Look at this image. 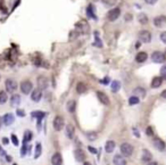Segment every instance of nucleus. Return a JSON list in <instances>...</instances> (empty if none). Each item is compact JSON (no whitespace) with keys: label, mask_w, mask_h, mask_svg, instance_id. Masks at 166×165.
Wrapping results in <instances>:
<instances>
[{"label":"nucleus","mask_w":166,"mask_h":165,"mask_svg":"<svg viewBox=\"0 0 166 165\" xmlns=\"http://www.w3.org/2000/svg\"><path fill=\"white\" fill-rule=\"evenodd\" d=\"M32 89H33V84H32L31 81L26 80V81H23V82L21 83V90H22L23 94L29 95V94L32 91Z\"/></svg>","instance_id":"nucleus-2"},{"label":"nucleus","mask_w":166,"mask_h":165,"mask_svg":"<svg viewBox=\"0 0 166 165\" xmlns=\"http://www.w3.org/2000/svg\"><path fill=\"white\" fill-rule=\"evenodd\" d=\"M161 76L163 80H166V66H163L161 68Z\"/></svg>","instance_id":"nucleus-36"},{"label":"nucleus","mask_w":166,"mask_h":165,"mask_svg":"<svg viewBox=\"0 0 166 165\" xmlns=\"http://www.w3.org/2000/svg\"><path fill=\"white\" fill-rule=\"evenodd\" d=\"M31 139H32V132L31 131H25V133H24V140H23V142L26 145V142L28 141H31Z\"/></svg>","instance_id":"nucleus-28"},{"label":"nucleus","mask_w":166,"mask_h":165,"mask_svg":"<svg viewBox=\"0 0 166 165\" xmlns=\"http://www.w3.org/2000/svg\"><path fill=\"white\" fill-rule=\"evenodd\" d=\"M148 165H158V164H157L156 162H150V163H149Z\"/></svg>","instance_id":"nucleus-47"},{"label":"nucleus","mask_w":166,"mask_h":165,"mask_svg":"<svg viewBox=\"0 0 166 165\" xmlns=\"http://www.w3.org/2000/svg\"><path fill=\"white\" fill-rule=\"evenodd\" d=\"M87 138H88L89 140L93 141V140H96V139L98 138V134H97L96 132H89V133H87Z\"/></svg>","instance_id":"nucleus-32"},{"label":"nucleus","mask_w":166,"mask_h":165,"mask_svg":"<svg viewBox=\"0 0 166 165\" xmlns=\"http://www.w3.org/2000/svg\"><path fill=\"white\" fill-rule=\"evenodd\" d=\"M7 99H8V96H7L6 91H0V104L1 105L5 104L7 101Z\"/></svg>","instance_id":"nucleus-29"},{"label":"nucleus","mask_w":166,"mask_h":165,"mask_svg":"<svg viewBox=\"0 0 166 165\" xmlns=\"http://www.w3.org/2000/svg\"><path fill=\"white\" fill-rule=\"evenodd\" d=\"M5 86H6V90H7L8 92H14V91L17 89V82H16L15 80H13V79L6 80Z\"/></svg>","instance_id":"nucleus-4"},{"label":"nucleus","mask_w":166,"mask_h":165,"mask_svg":"<svg viewBox=\"0 0 166 165\" xmlns=\"http://www.w3.org/2000/svg\"><path fill=\"white\" fill-rule=\"evenodd\" d=\"M11 142L15 145V146H18V139L15 134H11Z\"/></svg>","instance_id":"nucleus-37"},{"label":"nucleus","mask_w":166,"mask_h":165,"mask_svg":"<svg viewBox=\"0 0 166 165\" xmlns=\"http://www.w3.org/2000/svg\"><path fill=\"white\" fill-rule=\"evenodd\" d=\"M120 15H121V9H120V8H113V9H110V10L108 11L107 17H108L109 21L114 22V21H116V20L120 17Z\"/></svg>","instance_id":"nucleus-3"},{"label":"nucleus","mask_w":166,"mask_h":165,"mask_svg":"<svg viewBox=\"0 0 166 165\" xmlns=\"http://www.w3.org/2000/svg\"><path fill=\"white\" fill-rule=\"evenodd\" d=\"M165 54H166V50H165Z\"/></svg>","instance_id":"nucleus-51"},{"label":"nucleus","mask_w":166,"mask_h":165,"mask_svg":"<svg viewBox=\"0 0 166 165\" xmlns=\"http://www.w3.org/2000/svg\"><path fill=\"white\" fill-rule=\"evenodd\" d=\"M154 25L156 28H163L166 25V16L164 15H159L157 17L154 18Z\"/></svg>","instance_id":"nucleus-7"},{"label":"nucleus","mask_w":166,"mask_h":165,"mask_svg":"<svg viewBox=\"0 0 166 165\" xmlns=\"http://www.w3.org/2000/svg\"><path fill=\"white\" fill-rule=\"evenodd\" d=\"M154 146L156 147V149H158L159 152H163V150H165V142L162 140V139H159V138H156L155 140H154Z\"/></svg>","instance_id":"nucleus-11"},{"label":"nucleus","mask_w":166,"mask_h":165,"mask_svg":"<svg viewBox=\"0 0 166 165\" xmlns=\"http://www.w3.org/2000/svg\"><path fill=\"white\" fill-rule=\"evenodd\" d=\"M26 149H28V148H26V145L24 143V145H23V147H22V152H21L22 156H24V155L26 154Z\"/></svg>","instance_id":"nucleus-40"},{"label":"nucleus","mask_w":166,"mask_h":165,"mask_svg":"<svg viewBox=\"0 0 166 165\" xmlns=\"http://www.w3.org/2000/svg\"><path fill=\"white\" fill-rule=\"evenodd\" d=\"M10 102H11V105H14V106L18 105V104L21 102V97H19V95H13L11 98H10Z\"/></svg>","instance_id":"nucleus-27"},{"label":"nucleus","mask_w":166,"mask_h":165,"mask_svg":"<svg viewBox=\"0 0 166 165\" xmlns=\"http://www.w3.org/2000/svg\"><path fill=\"white\" fill-rule=\"evenodd\" d=\"M162 83H163V79L161 76H156L151 81V88H154V89L155 88H159L162 86Z\"/></svg>","instance_id":"nucleus-19"},{"label":"nucleus","mask_w":166,"mask_h":165,"mask_svg":"<svg viewBox=\"0 0 166 165\" xmlns=\"http://www.w3.org/2000/svg\"><path fill=\"white\" fill-rule=\"evenodd\" d=\"M110 88H112V91L113 92H117L120 89H121V83L118 81H113L112 84H110Z\"/></svg>","instance_id":"nucleus-25"},{"label":"nucleus","mask_w":166,"mask_h":165,"mask_svg":"<svg viewBox=\"0 0 166 165\" xmlns=\"http://www.w3.org/2000/svg\"><path fill=\"white\" fill-rule=\"evenodd\" d=\"M51 164L52 165H63V158L59 153H55L51 157Z\"/></svg>","instance_id":"nucleus-10"},{"label":"nucleus","mask_w":166,"mask_h":165,"mask_svg":"<svg viewBox=\"0 0 166 165\" xmlns=\"http://www.w3.org/2000/svg\"><path fill=\"white\" fill-rule=\"evenodd\" d=\"M66 108L69 113H74V110H75V108H76V102H75L74 100H69V101L67 102Z\"/></svg>","instance_id":"nucleus-23"},{"label":"nucleus","mask_w":166,"mask_h":165,"mask_svg":"<svg viewBox=\"0 0 166 165\" xmlns=\"http://www.w3.org/2000/svg\"><path fill=\"white\" fill-rule=\"evenodd\" d=\"M113 162H114V165H126V161H125L124 156H123V155H120V154H118V155H115Z\"/></svg>","instance_id":"nucleus-13"},{"label":"nucleus","mask_w":166,"mask_h":165,"mask_svg":"<svg viewBox=\"0 0 166 165\" xmlns=\"http://www.w3.org/2000/svg\"><path fill=\"white\" fill-rule=\"evenodd\" d=\"M141 158H142V161H143V162H150V161H151V158H153V155H151V153H150L149 150L143 149V150H142Z\"/></svg>","instance_id":"nucleus-18"},{"label":"nucleus","mask_w":166,"mask_h":165,"mask_svg":"<svg viewBox=\"0 0 166 165\" xmlns=\"http://www.w3.org/2000/svg\"><path fill=\"white\" fill-rule=\"evenodd\" d=\"M151 59H153L154 63H163L165 61V55L161 51H155L151 55Z\"/></svg>","instance_id":"nucleus-8"},{"label":"nucleus","mask_w":166,"mask_h":165,"mask_svg":"<svg viewBox=\"0 0 166 165\" xmlns=\"http://www.w3.org/2000/svg\"><path fill=\"white\" fill-rule=\"evenodd\" d=\"M83 165H92V164H91V163H89V162H85Z\"/></svg>","instance_id":"nucleus-49"},{"label":"nucleus","mask_w":166,"mask_h":165,"mask_svg":"<svg viewBox=\"0 0 166 165\" xmlns=\"http://www.w3.org/2000/svg\"><path fill=\"white\" fill-rule=\"evenodd\" d=\"M44 115H46V114H44L43 112H33V113H32V116L36 117L39 122H40V120H41V119H42Z\"/></svg>","instance_id":"nucleus-33"},{"label":"nucleus","mask_w":166,"mask_h":165,"mask_svg":"<svg viewBox=\"0 0 166 165\" xmlns=\"http://www.w3.org/2000/svg\"><path fill=\"white\" fill-rule=\"evenodd\" d=\"M139 39H140V41H142L144 43H149L151 41V34L147 30H142L139 32Z\"/></svg>","instance_id":"nucleus-5"},{"label":"nucleus","mask_w":166,"mask_h":165,"mask_svg":"<svg viewBox=\"0 0 166 165\" xmlns=\"http://www.w3.org/2000/svg\"><path fill=\"white\" fill-rule=\"evenodd\" d=\"M14 165H17V164H14Z\"/></svg>","instance_id":"nucleus-50"},{"label":"nucleus","mask_w":166,"mask_h":165,"mask_svg":"<svg viewBox=\"0 0 166 165\" xmlns=\"http://www.w3.org/2000/svg\"><path fill=\"white\" fill-rule=\"evenodd\" d=\"M125 20H126V21H131V20H132V15H131V14H126V15H125Z\"/></svg>","instance_id":"nucleus-43"},{"label":"nucleus","mask_w":166,"mask_h":165,"mask_svg":"<svg viewBox=\"0 0 166 165\" xmlns=\"http://www.w3.org/2000/svg\"><path fill=\"white\" fill-rule=\"evenodd\" d=\"M105 149H106L107 153H112V152L115 149V142L112 141V140L107 141V142H106V146H105Z\"/></svg>","instance_id":"nucleus-22"},{"label":"nucleus","mask_w":166,"mask_h":165,"mask_svg":"<svg viewBox=\"0 0 166 165\" xmlns=\"http://www.w3.org/2000/svg\"><path fill=\"white\" fill-rule=\"evenodd\" d=\"M146 1V3H148V5H155L158 0H144Z\"/></svg>","instance_id":"nucleus-42"},{"label":"nucleus","mask_w":166,"mask_h":165,"mask_svg":"<svg viewBox=\"0 0 166 165\" xmlns=\"http://www.w3.org/2000/svg\"><path fill=\"white\" fill-rule=\"evenodd\" d=\"M161 40H162L164 43H166V31L161 34Z\"/></svg>","instance_id":"nucleus-41"},{"label":"nucleus","mask_w":166,"mask_h":165,"mask_svg":"<svg viewBox=\"0 0 166 165\" xmlns=\"http://www.w3.org/2000/svg\"><path fill=\"white\" fill-rule=\"evenodd\" d=\"M101 1H102L103 5H106V6H108V7H112V6H114V5L116 3L117 0H101Z\"/></svg>","instance_id":"nucleus-34"},{"label":"nucleus","mask_w":166,"mask_h":165,"mask_svg":"<svg viewBox=\"0 0 166 165\" xmlns=\"http://www.w3.org/2000/svg\"><path fill=\"white\" fill-rule=\"evenodd\" d=\"M31 98H32V100L35 101V102L40 101L41 98H42V91H41V89L38 88V89L33 90V91H32V95H31Z\"/></svg>","instance_id":"nucleus-12"},{"label":"nucleus","mask_w":166,"mask_h":165,"mask_svg":"<svg viewBox=\"0 0 166 165\" xmlns=\"http://www.w3.org/2000/svg\"><path fill=\"white\" fill-rule=\"evenodd\" d=\"M17 115L21 116V117H24V116H25V113H24L23 109H17Z\"/></svg>","instance_id":"nucleus-39"},{"label":"nucleus","mask_w":166,"mask_h":165,"mask_svg":"<svg viewBox=\"0 0 166 165\" xmlns=\"http://www.w3.org/2000/svg\"><path fill=\"white\" fill-rule=\"evenodd\" d=\"M74 133H75V128L72 124H68L66 127V135L69 139H73L74 138Z\"/></svg>","instance_id":"nucleus-21"},{"label":"nucleus","mask_w":166,"mask_h":165,"mask_svg":"<svg viewBox=\"0 0 166 165\" xmlns=\"http://www.w3.org/2000/svg\"><path fill=\"white\" fill-rule=\"evenodd\" d=\"M161 96H162L163 98H165V99H166V90H164V91L162 92V95H161Z\"/></svg>","instance_id":"nucleus-45"},{"label":"nucleus","mask_w":166,"mask_h":165,"mask_svg":"<svg viewBox=\"0 0 166 165\" xmlns=\"http://www.w3.org/2000/svg\"><path fill=\"white\" fill-rule=\"evenodd\" d=\"M146 134H147V135H150V137L153 135V129H151L150 127H148V128L146 129Z\"/></svg>","instance_id":"nucleus-38"},{"label":"nucleus","mask_w":166,"mask_h":165,"mask_svg":"<svg viewBox=\"0 0 166 165\" xmlns=\"http://www.w3.org/2000/svg\"><path fill=\"white\" fill-rule=\"evenodd\" d=\"M76 28H77L79 30L83 31V32H87V31L89 30V25H88V23H87L85 21H81V22H79V23L76 24Z\"/></svg>","instance_id":"nucleus-20"},{"label":"nucleus","mask_w":166,"mask_h":165,"mask_svg":"<svg viewBox=\"0 0 166 165\" xmlns=\"http://www.w3.org/2000/svg\"><path fill=\"white\" fill-rule=\"evenodd\" d=\"M41 149H42L41 143H36V146H35V154H34V158H38V157L41 155Z\"/></svg>","instance_id":"nucleus-30"},{"label":"nucleus","mask_w":166,"mask_h":165,"mask_svg":"<svg viewBox=\"0 0 166 165\" xmlns=\"http://www.w3.org/2000/svg\"><path fill=\"white\" fill-rule=\"evenodd\" d=\"M2 140H3V143H8V139L7 138H3Z\"/></svg>","instance_id":"nucleus-46"},{"label":"nucleus","mask_w":166,"mask_h":165,"mask_svg":"<svg viewBox=\"0 0 166 165\" xmlns=\"http://www.w3.org/2000/svg\"><path fill=\"white\" fill-rule=\"evenodd\" d=\"M107 82H108V79H107V77H106V79H105V80H103V81H102V83H107Z\"/></svg>","instance_id":"nucleus-48"},{"label":"nucleus","mask_w":166,"mask_h":165,"mask_svg":"<svg viewBox=\"0 0 166 165\" xmlns=\"http://www.w3.org/2000/svg\"><path fill=\"white\" fill-rule=\"evenodd\" d=\"M36 83H38V88L39 89H46L47 88V86H48V81H47V77H44V76H39L38 77V80H36Z\"/></svg>","instance_id":"nucleus-9"},{"label":"nucleus","mask_w":166,"mask_h":165,"mask_svg":"<svg viewBox=\"0 0 166 165\" xmlns=\"http://www.w3.org/2000/svg\"><path fill=\"white\" fill-rule=\"evenodd\" d=\"M64 128V120L62 116H56L54 119V129L56 131H62Z\"/></svg>","instance_id":"nucleus-6"},{"label":"nucleus","mask_w":166,"mask_h":165,"mask_svg":"<svg viewBox=\"0 0 166 165\" xmlns=\"http://www.w3.org/2000/svg\"><path fill=\"white\" fill-rule=\"evenodd\" d=\"M138 21H139L141 24H147V23H148V16L142 13V14L138 15Z\"/></svg>","instance_id":"nucleus-26"},{"label":"nucleus","mask_w":166,"mask_h":165,"mask_svg":"<svg viewBox=\"0 0 166 165\" xmlns=\"http://www.w3.org/2000/svg\"><path fill=\"white\" fill-rule=\"evenodd\" d=\"M147 58H148V55H147V53H144V51H140V53H138V55L135 56V61H136L138 63H143V62L147 61Z\"/></svg>","instance_id":"nucleus-17"},{"label":"nucleus","mask_w":166,"mask_h":165,"mask_svg":"<svg viewBox=\"0 0 166 165\" xmlns=\"http://www.w3.org/2000/svg\"><path fill=\"white\" fill-rule=\"evenodd\" d=\"M121 153L124 157H129L131 156L133 153V147L132 145H130L129 142H124L121 145Z\"/></svg>","instance_id":"nucleus-1"},{"label":"nucleus","mask_w":166,"mask_h":165,"mask_svg":"<svg viewBox=\"0 0 166 165\" xmlns=\"http://www.w3.org/2000/svg\"><path fill=\"white\" fill-rule=\"evenodd\" d=\"M139 101H140V99H139V97H136V96H132V97L129 98V104H130L131 106L139 104Z\"/></svg>","instance_id":"nucleus-31"},{"label":"nucleus","mask_w":166,"mask_h":165,"mask_svg":"<svg viewBox=\"0 0 166 165\" xmlns=\"http://www.w3.org/2000/svg\"><path fill=\"white\" fill-rule=\"evenodd\" d=\"M97 96H98L99 100L101 101V104H103V105H109V98H108V96H107L105 92L98 91V92H97Z\"/></svg>","instance_id":"nucleus-16"},{"label":"nucleus","mask_w":166,"mask_h":165,"mask_svg":"<svg viewBox=\"0 0 166 165\" xmlns=\"http://www.w3.org/2000/svg\"><path fill=\"white\" fill-rule=\"evenodd\" d=\"M88 149H89V150H90L92 154H97V150H96L95 148H92V147H88Z\"/></svg>","instance_id":"nucleus-44"},{"label":"nucleus","mask_w":166,"mask_h":165,"mask_svg":"<svg viewBox=\"0 0 166 165\" xmlns=\"http://www.w3.org/2000/svg\"><path fill=\"white\" fill-rule=\"evenodd\" d=\"M2 121H3L5 125H10V124H13L15 122V117H14L13 114H6L3 116V119H2Z\"/></svg>","instance_id":"nucleus-15"},{"label":"nucleus","mask_w":166,"mask_h":165,"mask_svg":"<svg viewBox=\"0 0 166 165\" xmlns=\"http://www.w3.org/2000/svg\"><path fill=\"white\" fill-rule=\"evenodd\" d=\"M74 157H75V160H76L77 162H83L84 158H85V155H84L83 150H81V149H75V152H74Z\"/></svg>","instance_id":"nucleus-14"},{"label":"nucleus","mask_w":166,"mask_h":165,"mask_svg":"<svg viewBox=\"0 0 166 165\" xmlns=\"http://www.w3.org/2000/svg\"><path fill=\"white\" fill-rule=\"evenodd\" d=\"M76 91H77V94H83V92H85V91H87V86H85L83 82L77 83V86H76Z\"/></svg>","instance_id":"nucleus-24"},{"label":"nucleus","mask_w":166,"mask_h":165,"mask_svg":"<svg viewBox=\"0 0 166 165\" xmlns=\"http://www.w3.org/2000/svg\"><path fill=\"white\" fill-rule=\"evenodd\" d=\"M134 95H140V96H144V90L142 88H136L134 91Z\"/></svg>","instance_id":"nucleus-35"}]
</instances>
